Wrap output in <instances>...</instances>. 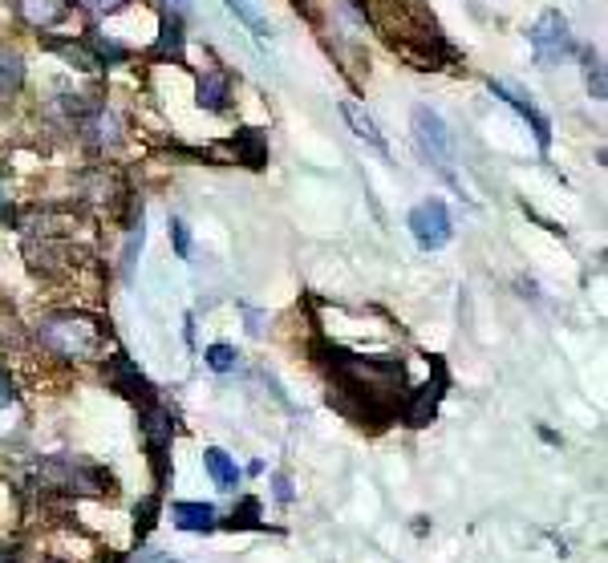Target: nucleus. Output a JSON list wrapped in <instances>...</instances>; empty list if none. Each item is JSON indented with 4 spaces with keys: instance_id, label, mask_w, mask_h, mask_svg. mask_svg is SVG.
<instances>
[{
    "instance_id": "6ab92c4d",
    "label": "nucleus",
    "mask_w": 608,
    "mask_h": 563,
    "mask_svg": "<svg viewBox=\"0 0 608 563\" xmlns=\"http://www.w3.org/2000/svg\"><path fill=\"white\" fill-rule=\"evenodd\" d=\"M584 77H588L592 98L604 102V94H608V86H604V65H600V53H592V49H584Z\"/></svg>"
},
{
    "instance_id": "7ed1b4c3",
    "label": "nucleus",
    "mask_w": 608,
    "mask_h": 563,
    "mask_svg": "<svg viewBox=\"0 0 608 563\" xmlns=\"http://www.w3.org/2000/svg\"><path fill=\"white\" fill-rule=\"evenodd\" d=\"M410 235L422 252H438L454 239V223H450V211L442 199H422L414 211H410Z\"/></svg>"
},
{
    "instance_id": "f03ea898",
    "label": "nucleus",
    "mask_w": 608,
    "mask_h": 563,
    "mask_svg": "<svg viewBox=\"0 0 608 563\" xmlns=\"http://www.w3.org/2000/svg\"><path fill=\"white\" fill-rule=\"evenodd\" d=\"M37 341L65 361H94L102 353V325L86 312H53L37 325Z\"/></svg>"
},
{
    "instance_id": "c85d7f7f",
    "label": "nucleus",
    "mask_w": 608,
    "mask_h": 563,
    "mask_svg": "<svg viewBox=\"0 0 608 563\" xmlns=\"http://www.w3.org/2000/svg\"><path fill=\"white\" fill-rule=\"evenodd\" d=\"M357 5H365V0H357Z\"/></svg>"
},
{
    "instance_id": "9b49d317",
    "label": "nucleus",
    "mask_w": 608,
    "mask_h": 563,
    "mask_svg": "<svg viewBox=\"0 0 608 563\" xmlns=\"http://www.w3.org/2000/svg\"><path fill=\"white\" fill-rule=\"evenodd\" d=\"M341 118L349 122V130L361 138V142H369L377 154H390V146H386V138H382V130H377V122L369 118V110L361 106V102H353V98H345L341 102Z\"/></svg>"
},
{
    "instance_id": "f3484780",
    "label": "nucleus",
    "mask_w": 608,
    "mask_h": 563,
    "mask_svg": "<svg viewBox=\"0 0 608 563\" xmlns=\"http://www.w3.org/2000/svg\"><path fill=\"white\" fill-rule=\"evenodd\" d=\"M236 154H240V163H248V167H264L268 163V138L256 130V126H244V130H236Z\"/></svg>"
},
{
    "instance_id": "bb28decb",
    "label": "nucleus",
    "mask_w": 608,
    "mask_h": 563,
    "mask_svg": "<svg viewBox=\"0 0 608 563\" xmlns=\"http://www.w3.org/2000/svg\"><path fill=\"white\" fill-rule=\"evenodd\" d=\"M272 495H276V503H292V482H288V474H276V478H272Z\"/></svg>"
},
{
    "instance_id": "412c9836",
    "label": "nucleus",
    "mask_w": 608,
    "mask_h": 563,
    "mask_svg": "<svg viewBox=\"0 0 608 563\" xmlns=\"http://www.w3.org/2000/svg\"><path fill=\"white\" fill-rule=\"evenodd\" d=\"M49 49L65 53L69 61H78V69H98L102 61L94 57V49H82V45H73V41H49Z\"/></svg>"
},
{
    "instance_id": "a211bd4d",
    "label": "nucleus",
    "mask_w": 608,
    "mask_h": 563,
    "mask_svg": "<svg viewBox=\"0 0 608 563\" xmlns=\"http://www.w3.org/2000/svg\"><path fill=\"white\" fill-rule=\"evenodd\" d=\"M223 5L236 13V21H240V25H244L252 37H260V41H272V25H268V21H264V17H260V13L248 5V0H223Z\"/></svg>"
},
{
    "instance_id": "0eeeda50",
    "label": "nucleus",
    "mask_w": 608,
    "mask_h": 563,
    "mask_svg": "<svg viewBox=\"0 0 608 563\" xmlns=\"http://www.w3.org/2000/svg\"><path fill=\"white\" fill-rule=\"evenodd\" d=\"M430 369H434V381H426L414 397H406V406H402V418L410 426H430L438 418V401L446 393V365H442V357H430Z\"/></svg>"
},
{
    "instance_id": "dca6fc26",
    "label": "nucleus",
    "mask_w": 608,
    "mask_h": 563,
    "mask_svg": "<svg viewBox=\"0 0 608 563\" xmlns=\"http://www.w3.org/2000/svg\"><path fill=\"white\" fill-rule=\"evenodd\" d=\"M227 90H232L227 73H203L199 77V106L207 114H223L227 110Z\"/></svg>"
},
{
    "instance_id": "20e7f679",
    "label": "nucleus",
    "mask_w": 608,
    "mask_h": 563,
    "mask_svg": "<svg viewBox=\"0 0 608 563\" xmlns=\"http://www.w3.org/2000/svg\"><path fill=\"white\" fill-rule=\"evenodd\" d=\"M142 434H146L150 462H155V478L167 482V450H171V438H175L171 410L159 406V401H146V406H142Z\"/></svg>"
},
{
    "instance_id": "f257e3e1",
    "label": "nucleus",
    "mask_w": 608,
    "mask_h": 563,
    "mask_svg": "<svg viewBox=\"0 0 608 563\" xmlns=\"http://www.w3.org/2000/svg\"><path fill=\"white\" fill-rule=\"evenodd\" d=\"M329 369L337 381V406L361 422H390L406 401L402 361H373L345 349H329Z\"/></svg>"
},
{
    "instance_id": "4468645a",
    "label": "nucleus",
    "mask_w": 608,
    "mask_h": 563,
    "mask_svg": "<svg viewBox=\"0 0 608 563\" xmlns=\"http://www.w3.org/2000/svg\"><path fill=\"white\" fill-rule=\"evenodd\" d=\"M21 86H25V61H21V53L9 49V45H0V102L17 98Z\"/></svg>"
},
{
    "instance_id": "6e6552de",
    "label": "nucleus",
    "mask_w": 608,
    "mask_h": 563,
    "mask_svg": "<svg viewBox=\"0 0 608 563\" xmlns=\"http://www.w3.org/2000/svg\"><path fill=\"white\" fill-rule=\"evenodd\" d=\"M491 94L499 98V102H507L527 126H531V134H536V142H540V150H548L552 146V122H548V114L536 106V102H531L523 90H515L511 82H495V77H491Z\"/></svg>"
},
{
    "instance_id": "1a4fd4ad",
    "label": "nucleus",
    "mask_w": 608,
    "mask_h": 563,
    "mask_svg": "<svg viewBox=\"0 0 608 563\" xmlns=\"http://www.w3.org/2000/svg\"><path fill=\"white\" fill-rule=\"evenodd\" d=\"M106 381H110L118 393H126L130 401H138V406H146V401H155V389H150V381L138 373V365H134L126 353H114V357H110V365H106Z\"/></svg>"
},
{
    "instance_id": "4be33fe9",
    "label": "nucleus",
    "mask_w": 608,
    "mask_h": 563,
    "mask_svg": "<svg viewBox=\"0 0 608 563\" xmlns=\"http://www.w3.org/2000/svg\"><path fill=\"white\" fill-rule=\"evenodd\" d=\"M159 503H163L159 495H150V499H142V503H138V511H134V519H138V523H134V531H138V539H142V535H150V527H155V515H159Z\"/></svg>"
},
{
    "instance_id": "39448f33",
    "label": "nucleus",
    "mask_w": 608,
    "mask_h": 563,
    "mask_svg": "<svg viewBox=\"0 0 608 563\" xmlns=\"http://www.w3.org/2000/svg\"><path fill=\"white\" fill-rule=\"evenodd\" d=\"M527 41H531V49H536V57L548 65V61H556V57H564L572 49V25H568V17L560 9H548V13H540L536 25H531Z\"/></svg>"
},
{
    "instance_id": "393cba45",
    "label": "nucleus",
    "mask_w": 608,
    "mask_h": 563,
    "mask_svg": "<svg viewBox=\"0 0 608 563\" xmlns=\"http://www.w3.org/2000/svg\"><path fill=\"white\" fill-rule=\"evenodd\" d=\"M171 239H175V256L179 260H191V231L183 219H171Z\"/></svg>"
},
{
    "instance_id": "b1692460",
    "label": "nucleus",
    "mask_w": 608,
    "mask_h": 563,
    "mask_svg": "<svg viewBox=\"0 0 608 563\" xmlns=\"http://www.w3.org/2000/svg\"><path fill=\"white\" fill-rule=\"evenodd\" d=\"M73 5H82L94 17H114V13H122L130 5V0H73Z\"/></svg>"
},
{
    "instance_id": "423d86ee",
    "label": "nucleus",
    "mask_w": 608,
    "mask_h": 563,
    "mask_svg": "<svg viewBox=\"0 0 608 563\" xmlns=\"http://www.w3.org/2000/svg\"><path fill=\"white\" fill-rule=\"evenodd\" d=\"M414 138H418V150L430 158V163L446 171V163H450V130L430 106H414Z\"/></svg>"
},
{
    "instance_id": "ddd939ff",
    "label": "nucleus",
    "mask_w": 608,
    "mask_h": 563,
    "mask_svg": "<svg viewBox=\"0 0 608 563\" xmlns=\"http://www.w3.org/2000/svg\"><path fill=\"white\" fill-rule=\"evenodd\" d=\"M171 515H175L179 531H215L219 527V511L211 503H175Z\"/></svg>"
},
{
    "instance_id": "a878e982",
    "label": "nucleus",
    "mask_w": 608,
    "mask_h": 563,
    "mask_svg": "<svg viewBox=\"0 0 608 563\" xmlns=\"http://www.w3.org/2000/svg\"><path fill=\"white\" fill-rule=\"evenodd\" d=\"M17 401V389H13V377H9V369L0 365V406H13Z\"/></svg>"
},
{
    "instance_id": "f8f14e48",
    "label": "nucleus",
    "mask_w": 608,
    "mask_h": 563,
    "mask_svg": "<svg viewBox=\"0 0 608 563\" xmlns=\"http://www.w3.org/2000/svg\"><path fill=\"white\" fill-rule=\"evenodd\" d=\"M187 49V33H183V25H179V13L171 17L167 13V21H163V33H159V45L150 49V57L155 61H175V65H183V53Z\"/></svg>"
},
{
    "instance_id": "9d476101",
    "label": "nucleus",
    "mask_w": 608,
    "mask_h": 563,
    "mask_svg": "<svg viewBox=\"0 0 608 563\" xmlns=\"http://www.w3.org/2000/svg\"><path fill=\"white\" fill-rule=\"evenodd\" d=\"M17 17L29 25V29H53L69 17V0H17Z\"/></svg>"
},
{
    "instance_id": "aec40b11",
    "label": "nucleus",
    "mask_w": 608,
    "mask_h": 563,
    "mask_svg": "<svg viewBox=\"0 0 608 563\" xmlns=\"http://www.w3.org/2000/svg\"><path fill=\"white\" fill-rule=\"evenodd\" d=\"M203 361H207V369H215V373H232V369L240 365V353H236L232 345H207Z\"/></svg>"
},
{
    "instance_id": "cd10ccee",
    "label": "nucleus",
    "mask_w": 608,
    "mask_h": 563,
    "mask_svg": "<svg viewBox=\"0 0 608 563\" xmlns=\"http://www.w3.org/2000/svg\"><path fill=\"white\" fill-rule=\"evenodd\" d=\"M163 9H167V13H183L187 0H163Z\"/></svg>"
},
{
    "instance_id": "2eb2a0df",
    "label": "nucleus",
    "mask_w": 608,
    "mask_h": 563,
    "mask_svg": "<svg viewBox=\"0 0 608 563\" xmlns=\"http://www.w3.org/2000/svg\"><path fill=\"white\" fill-rule=\"evenodd\" d=\"M203 466H207V474L215 478V487H219V491H236V487H240V470H236V462L227 458L219 446L203 450Z\"/></svg>"
},
{
    "instance_id": "5701e85b",
    "label": "nucleus",
    "mask_w": 608,
    "mask_h": 563,
    "mask_svg": "<svg viewBox=\"0 0 608 563\" xmlns=\"http://www.w3.org/2000/svg\"><path fill=\"white\" fill-rule=\"evenodd\" d=\"M227 527H256V531H260V527H264V523H260V503H256V499H244V503L232 511V519H227Z\"/></svg>"
}]
</instances>
